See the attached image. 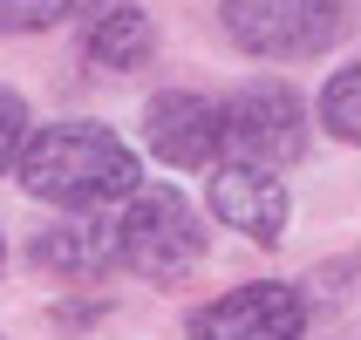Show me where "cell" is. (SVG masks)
I'll list each match as a JSON object with an SVG mask.
<instances>
[{"label": "cell", "mask_w": 361, "mask_h": 340, "mask_svg": "<svg viewBox=\"0 0 361 340\" xmlns=\"http://www.w3.org/2000/svg\"><path fill=\"white\" fill-rule=\"evenodd\" d=\"M14 163H20V191L41 204H61V211H96V204L137 191V157L96 122H55L20 143Z\"/></svg>", "instance_id": "cell-1"}, {"label": "cell", "mask_w": 361, "mask_h": 340, "mask_svg": "<svg viewBox=\"0 0 361 340\" xmlns=\"http://www.w3.org/2000/svg\"><path fill=\"white\" fill-rule=\"evenodd\" d=\"M109 239H116V259L137 279H157V286H184L198 272V259H204V225L171 184L130 191V218Z\"/></svg>", "instance_id": "cell-2"}, {"label": "cell", "mask_w": 361, "mask_h": 340, "mask_svg": "<svg viewBox=\"0 0 361 340\" xmlns=\"http://www.w3.org/2000/svg\"><path fill=\"white\" fill-rule=\"evenodd\" d=\"M307 150V109L286 82H245L219 102V157L245 170H273Z\"/></svg>", "instance_id": "cell-3"}, {"label": "cell", "mask_w": 361, "mask_h": 340, "mask_svg": "<svg viewBox=\"0 0 361 340\" xmlns=\"http://www.w3.org/2000/svg\"><path fill=\"white\" fill-rule=\"evenodd\" d=\"M225 34L259 61H307L341 34L334 0H225L219 7Z\"/></svg>", "instance_id": "cell-4"}, {"label": "cell", "mask_w": 361, "mask_h": 340, "mask_svg": "<svg viewBox=\"0 0 361 340\" xmlns=\"http://www.w3.org/2000/svg\"><path fill=\"white\" fill-rule=\"evenodd\" d=\"M300 327H307V300L280 279L239 286L191 313V340H300Z\"/></svg>", "instance_id": "cell-5"}, {"label": "cell", "mask_w": 361, "mask_h": 340, "mask_svg": "<svg viewBox=\"0 0 361 340\" xmlns=\"http://www.w3.org/2000/svg\"><path fill=\"white\" fill-rule=\"evenodd\" d=\"M212 218L245 232L252 245H280L286 232V184L273 170H245V163H219L212 170Z\"/></svg>", "instance_id": "cell-6"}, {"label": "cell", "mask_w": 361, "mask_h": 340, "mask_svg": "<svg viewBox=\"0 0 361 340\" xmlns=\"http://www.w3.org/2000/svg\"><path fill=\"white\" fill-rule=\"evenodd\" d=\"M143 143L157 150L164 163L178 170H198V163L219 157V102L191 96V89H171L143 109Z\"/></svg>", "instance_id": "cell-7"}, {"label": "cell", "mask_w": 361, "mask_h": 340, "mask_svg": "<svg viewBox=\"0 0 361 340\" xmlns=\"http://www.w3.org/2000/svg\"><path fill=\"white\" fill-rule=\"evenodd\" d=\"M27 252L55 279H96L102 265L116 259V239H109V225H48Z\"/></svg>", "instance_id": "cell-8"}, {"label": "cell", "mask_w": 361, "mask_h": 340, "mask_svg": "<svg viewBox=\"0 0 361 340\" xmlns=\"http://www.w3.org/2000/svg\"><path fill=\"white\" fill-rule=\"evenodd\" d=\"M82 48H89V61H96V68L130 75V68H143V61H150L157 34H150V14H143V7H102V14L89 20V34H82Z\"/></svg>", "instance_id": "cell-9"}, {"label": "cell", "mask_w": 361, "mask_h": 340, "mask_svg": "<svg viewBox=\"0 0 361 340\" xmlns=\"http://www.w3.org/2000/svg\"><path fill=\"white\" fill-rule=\"evenodd\" d=\"M355 89H361L355 68H334V82L321 89V122H327L341 143H355V130H361V122H355Z\"/></svg>", "instance_id": "cell-10"}, {"label": "cell", "mask_w": 361, "mask_h": 340, "mask_svg": "<svg viewBox=\"0 0 361 340\" xmlns=\"http://www.w3.org/2000/svg\"><path fill=\"white\" fill-rule=\"evenodd\" d=\"M68 14V0H0V34H35Z\"/></svg>", "instance_id": "cell-11"}, {"label": "cell", "mask_w": 361, "mask_h": 340, "mask_svg": "<svg viewBox=\"0 0 361 340\" xmlns=\"http://www.w3.org/2000/svg\"><path fill=\"white\" fill-rule=\"evenodd\" d=\"M20 143H27V109H20L14 89H0V170L20 157Z\"/></svg>", "instance_id": "cell-12"}]
</instances>
